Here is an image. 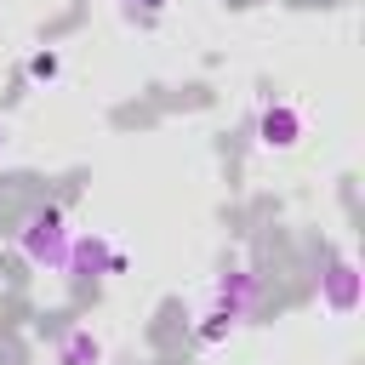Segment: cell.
<instances>
[{"mask_svg": "<svg viewBox=\"0 0 365 365\" xmlns=\"http://www.w3.org/2000/svg\"><path fill=\"white\" fill-rule=\"evenodd\" d=\"M17 251L23 262L46 268V274H63V257H68V217L57 205H34L23 222H17Z\"/></svg>", "mask_w": 365, "mask_h": 365, "instance_id": "1", "label": "cell"}, {"mask_svg": "<svg viewBox=\"0 0 365 365\" xmlns=\"http://www.w3.org/2000/svg\"><path fill=\"white\" fill-rule=\"evenodd\" d=\"M125 268H131V257L108 234H68V257H63L68 279H103V274H125Z\"/></svg>", "mask_w": 365, "mask_h": 365, "instance_id": "2", "label": "cell"}, {"mask_svg": "<svg viewBox=\"0 0 365 365\" xmlns=\"http://www.w3.org/2000/svg\"><path fill=\"white\" fill-rule=\"evenodd\" d=\"M211 308H222L234 325H245V319L262 308V274H251L245 262H228V268L211 279Z\"/></svg>", "mask_w": 365, "mask_h": 365, "instance_id": "3", "label": "cell"}, {"mask_svg": "<svg viewBox=\"0 0 365 365\" xmlns=\"http://www.w3.org/2000/svg\"><path fill=\"white\" fill-rule=\"evenodd\" d=\"M359 291H365L359 262H354L348 251H336V257L319 268V308H325V314H336V319H348V314L359 308Z\"/></svg>", "mask_w": 365, "mask_h": 365, "instance_id": "4", "label": "cell"}, {"mask_svg": "<svg viewBox=\"0 0 365 365\" xmlns=\"http://www.w3.org/2000/svg\"><path fill=\"white\" fill-rule=\"evenodd\" d=\"M257 143L274 148V154L297 148L302 143V108L285 103V97H262V108H257Z\"/></svg>", "mask_w": 365, "mask_h": 365, "instance_id": "5", "label": "cell"}, {"mask_svg": "<svg viewBox=\"0 0 365 365\" xmlns=\"http://www.w3.org/2000/svg\"><path fill=\"white\" fill-rule=\"evenodd\" d=\"M57 365H103V336L91 331V325H74V331H63L57 336V354H51Z\"/></svg>", "mask_w": 365, "mask_h": 365, "instance_id": "6", "label": "cell"}, {"mask_svg": "<svg viewBox=\"0 0 365 365\" xmlns=\"http://www.w3.org/2000/svg\"><path fill=\"white\" fill-rule=\"evenodd\" d=\"M234 336V319L222 314V308H205L200 319H194V348H217V342H228Z\"/></svg>", "mask_w": 365, "mask_h": 365, "instance_id": "7", "label": "cell"}, {"mask_svg": "<svg viewBox=\"0 0 365 365\" xmlns=\"http://www.w3.org/2000/svg\"><path fill=\"white\" fill-rule=\"evenodd\" d=\"M23 74H29L34 86H51V80L63 74V57H57L51 46H40V51H29V63H23Z\"/></svg>", "mask_w": 365, "mask_h": 365, "instance_id": "8", "label": "cell"}, {"mask_svg": "<svg viewBox=\"0 0 365 365\" xmlns=\"http://www.w3.org/2000/svg\"><path fill=\"white\" fill-rule=\"evenodd\" d=\"M160 11H165V0H125V17H131V23H143V29H148Z\"/></svg>", "mask_w": 365, "mask_h": 365, "instance_id": "9", "label": "cell"}]
</instances>
